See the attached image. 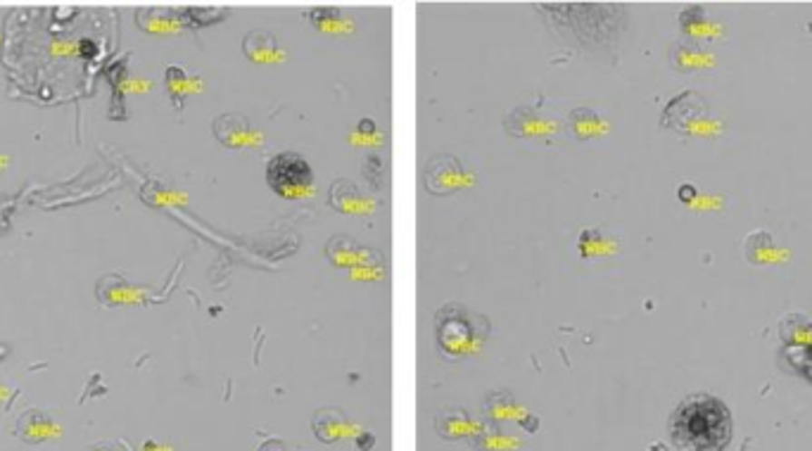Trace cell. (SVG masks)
<instances>
[{"mask_svg": "<svg viewBox=\"0 0 812 451\" xmlns=\"http://www.w3.org/2000/svg\"><path fill=\"white\" fill-rule=\"evenodd\" d=\"M675 69L680 72H699V69L710 67V53L701 48V44H691V41H682L672 48V55H670Z\"/></svg>", "mask_w": 812, "mask_h": 451, "instance_id": "d6986e66", "label": "cell"}, {"mask_svg": "<svg viewBox=\"0 0 812 451\" xmlns=\"http://www.w3.org/2000/svg\"><path fill=\"white\" fill-rule=\"evenodd\" d=\"M164 83H167V91L171 93L176 105H183V98L195 93L202 86L198 76H191L186 69L181 67H169L167 74H164Z\"/></svg>", "mask_w": 812, "mask_h": 451, "instance_id": "603a6c76", "label": "cell"}, {"mask_svg": "<svg viewBox=\"0 0 812 451\" xmlns=\"http://www.w3.org/2000/svg\"><path fill=\"white\" fill-rule=\"evenodd\" d=\"M775 252V238L768 230H756L746 238V257L753 264H768Z\"/></svg>", "mask_w": 812, "mask_h": 451, "instance_id": "cb8c5ba5", "label": "cell"}, {"mask_svg": "<svg viewBox=\"0 0 812 451\" xmlns=\"http://www.w3.org/2000/svg\"><path fill=\"white\" fill-rule=\"evenodd\" d=\"M483 416L492 426H518L525 433H534L540 427V418L525 411L509 389H494L484 397Z\"/></svg>", "mask_w": 812, "mask_h": 451, "instance_id": "5b68a950", "label": "cell"}, {"mask_svg": "<svg viewBox=\"0 0 812 451\" xmlns=\"http://www.w3.org/2000/svg\"><path fill=\"white\" fill-rule=\"evenodd\" d=\"M680 26L682 32L687 34V38L691 44H699L701 38H710V19L706 17V7L703 5H689L682 15H680Z\"/></svg>", "mask_w": 812, "mask_h": 451, "instance_id": "7402d4cb", "label": "cell"}, {"mask_svg": "<svg viewBox=\"0 0 812 451\" xmlns=\"http://www.w3.org/2000/svg\"><path fill=\"white\" fill-rule=\"evenodd\" d=\"M211 131H214V138L221 142L223 148L229 150H252L257 145H261L264 136L261 131L257 129L248 117L242 114H219L214 122H211Z\"/></svg>", "mask_w": 812, "mask_h": 451, "instance_id": "9c48e42d", "label": "cell"}, {"mask_svg": "<svg viewBox=\"0 0 812 451\" xmlns=\"http://www.w3.org/2000/svg\"><path fill=\"white\" fill-rule=\"evenodd\" d=\"M5 395H7V387L3 383H0V399H3V397H5Z\"/></svg>", "mask_w": 812, "mask_h": 451, "instance_id": "f546056e", "label": "cell"}, {"mask_svg": "<svg viewBox=\"0 0 812 451\" xmlns=\"http://www.w3.org/2000/svg\"><path fill=\"white\" fill-rule=\"evenodd\" d=\"M677 198L682 200V202H691V200L696 198V188L691 186V183H684V186H680V191H677Z\"/></svg>", "mask_w": 812, "mask_h": 451, "instance_id": "f1b7e54d", "label": "cell"}, {"mask_svg": "<svg viewBox=\"0 0 812 451\" xmlns=\"http://www.w3.org/2000/svg\"><path fill=\"white\" fill-rule=\"evenodd\" d=\"M98 299L103 304H138L143 299V290L131 285L129 280L119 279V276H107L98 283Z\"/></svg>", "mask_w": 812, "mask_h": 451, "instance_id": "ac0fdd59", "label": "cell"}, {"mask_svg": "<svg viewBox=\"0 0 812 451\" xmlns=\"http://www.w3.org/2000/svg\"><path fill=\"white\" fill-rule=\"evenodd\" d=\"M5 162H7V160H5V157L0 155V167H3V164H5Z\"/></svg>", "mask_w": 812, "mask_h": 451, "instance_id": "4dcf8cb0", "label": "cell"}, {"mask_svg": "<svg viewBox=\"0 0 812 451\" xmlns=\"http://www.w3.org/2000/svg\"><path fill=\"white\" fill-rule=\"evenodd\" d=\"M568 131L577 141H592V138L606 136L608 122L603 119L602 112L592 110V107H575L568 114Z\"/></svg>", "mask_w": 812, "mask_h": 451, "instance_id": "2e32d148", "label": "cell"}, {"mask_svg": "<svg viewBox=\"0 0 812 451\" xmlns=\"http://www.w3.org/2000/svg\"><path fill=\"white\" fill-rule=\"evenodd\" d=\"M242 55L252 64H276L286 60V50L276 34L267 32V29H255L242 38Z\"/></svg>", "mask_w": 812, "mask_h": 451, "instance_id": "4fadbf2b", "label": "cell"}, {"mask_svg": "<svg viewBox=\"0 0 812 451\" xmlns=\"http://www.w3.org/2000/svg\"><path fill=\"white\" fill-rule=\"evenodd\" d=\"M546 98H540L530 105H518L504 117V131L511 138H525V141H549L561 133V122L552 112L544 110Z\"/></svg>", "mask_w": 812, "mask_h": 451, "instance_id": "277c9868", "label": "cell"}, {"mask_svg": "<svg viewBox=\"0 0 812 451\" xmlns=\"http://www.w3.org/2000/svg\"><path fill=\"white\" fill-rule=\"evenodd\" d=\"M309 25L328 36H347L354 32V22L342 13L340 7H314L309 10Z\"/></svg>", "mask_w": 812, "mask_h": 451, "instance_id": "e0dca14e", "label": "cell"}, {"mask_svg": "<svg viewBox=\"0 0 812 451\" xmlns=\"http://www.w3.org/2000/svg\"><path fill=\"white\" fill-rule=\"evenodd\" d=\"M354 442H357V446H359L361 451H367L376 445V437H373V433H359L354 437Z\"/></svg>", "mask_w": 812, "mask_h": 451, "instance_id": "4316f807", "label": "cell"}, {"mask_svg": "<svg viewBox=\"0 0 812 451\" xmlns=\"http://www.w3.org/2000/svg\"><path fill=\"white\" fill-rule=\"evenodd\" d=\"M732 433V414L713 395L687 397L670 416V437L680 451H725Z\"/></svg>", "mask_w": 812, "mask_h": 451, "instance_id": "6da1fadb", "label": "cell"}, {"mask_svg": "<svg viewBox=\"0 0 812 451\" xmlns=\"http://www.w3.org/2000/svg\"><path fill=\"white\" fill-rule=\"evenodd\" d=\"M311 430L323 445H335L342 439L357 437V426L345 416L342 408H318L311 418Z\"/></svg>", "mask_w": 812, "mask_h": 451, "instance_id": "7c38bea8", "label": "cell"}, {"mask_svg": "<svg viewBox=\"0 0 812 451\" xmlns=\"http://www.w3.org/2000/svg\"><path fill=\"white\" fill-rule=\"evenodd\" d=\"M483 420L473 418L465 408H446L435 418V430L442 439H473L480 433Z\"/></svg>", "mask_w": 812, "mask_h": 451, "instance_id": "9a60e30c", "label": "cell"}, {"mask_svg": "<svg viewBox=\"0 0 812 451\" xmlns=\"http://www.w3.org/2000/svg\"><path fill=\"white\" fill-rule=\"evenodd\" d=\"M326 257L338 269H367L385 264V254L380 250L361 245L349 235H333L326 242Z\"/></svg>", "mask_w": 812, "mask_h": 451, "instance_id": "ba28073f", "label": "cell"}, {"mask_svg": "<svg viewBox=\"0 0 812 451\" xmlns=\"http://www.w3.org/2000/svg\"><path fill=\"white\" fill-rule=\"evenodd\" d=\"M708 117V103L696 91H682L670 100L660 117V126L677 133H691Z\"/></svg>", "mask_w": 812, "mask_h": 451, "instance_id": "52a82bcc", "label": "cell"}, {"mask_svg": "<svg viewBox=\"0 0 812 451\" xmlns=\"http://www.w3.org/2000/svg\"><path fill=\"white\" fill-rule=\"evenodd\" d=\"M471 445L478 451H509L521 446V439H515L514 435L504 433L499 426H492L487 420H483V427L480 433L471 439Z\"/></svg>", "mask_w": 812, "mask_h": 451, "instance_id": "44dd1931", "label": "cell"}, {"mask_svg": "<svg viewBox=\"0 0 812 451\" xmlns=\"http://www.w3.org/2000/svg\"><path fill=\"white\" fill-rule=\"evenodd\" d=\"M138 26L148 34L160 36H174V34L191 29L186 10H169V7H145L138 13Z\"/></svg>", "mask_w": 812, "mask_h": 451, "instance_id": "5bb4252c", "label": "cell"}, {"mask_svg": "<svg viewBox=\"0 0 812 451\" xmlns=\"http://www.w3.org/2000/svg\"><path fill=\"white\" fill-rule=\"evenodd\" d=\"M259 451H292L286 442H280V439H269L264 445L259 446Z\"/></svg>", "mask_w": 812, "mask_h": 451, "instance_id": "83f0119b", "label": "cell"}, {"mask_svg": "<svg viewBox=\"0 0 812 451\" xmlns=\"http://www.w3.org/2000/svg\"><path fill=\"white\" fill-rule=\"evenodd\" d=\"M364 173H367V179L371 181L373 186H380L383 183V157L380 155H371L364 164Z\"/></svg>", "mask_w": 812, "mask_h": 451, "instance_id": "d4e9b609", "label": "cell"}, {"mask_svg": "<svg viewBox=\"0 0 812 451\" xmlns=\"http://www.w3.org/2000/svg\"><path fill=\"white\" fill-rule=\"evenodd\" d=\"M471 181L473 176L468 169L454 155H435L426 164V173H423V186L430 195H454Z\"/></svg>", "mask_w": 812, "mask_h": 451, "instance_id": "8992f818", "label": "cell"}, {"mask_svg": "<svg viewBox=\"0 0 812 451\" xmlns=\"http://www.w3.org/2000/svg\"><path fill=\"white\" fill-rule=\"evenodd\" d=\"M328 204L340 214H352V217H367L373 214L378 202L367 188L354 183L349 179H338L328 191Z\"/></svg>", "mask_w": 812, "mask_h": 451, "instance_id": "30bf717a", "label": "cell"}, {"mask_svg": "<svg viewBox=\"0 0 812 451\" xmlns=\"http://www.w3.org/2000/svg\"><path fill=\"white\" fill-rule=\"evenodd\" d=\"M577 248H580L582 260H594V257H608V254L618 252V240H613L602 229H584L580 233Z\"/></svg>", "mask_w": 812, "mask_h": 451, "instance_id": "ffe728a7", "label": "cell"}, {"mask_svg": "<svg viewBox=\"0 0 812 451\" xmlns=\"http://www.w3.org/2000/svg\"><path fill=\"white\" fill-rule=\"evenodd\" d=\"M435 342L446 361H464L483 349L490 338V319L459 302H446L435 311Z\"/></svg>", "mask_w": 812, "mask_h": 451, "instance_id": "7a4b0ae2", "label": "cell"}, {"mask_svg": "<svg viewBox=\"0 0 812 451\" xmlns=\"http://www.w3.org/2000/svg\"><path fill=\"white\" fill-rule=\"evenodd\" d=\"M15 435L26 445H44V442L60 437V423L45 408H26L17 418Z\"/></svg>", "mask_w": 812, "mask_h": 451, "instance_id": "8fae6325", "label": "cell"}, {"mask_svg": "<svg viewBox=\"0 0 812 451\" xmlns=\"http://www.w3.org/2000/svg\"><path fill=\"white\" fill-rule=\"evenodd\" d=\"M88 451H129V446L122 439H105V442H98Z\"/></svg>", "mask_w": 812, "mask_h": 451, "instance_id": "484cf974", "label": "cell"}, {"mask_svg": "<svg viewBox=\"0 0 812 451\" xmlns=\"http://www.w3.org/2000/svg\"><path fill=\"white\" fill-rule=\"evenodd\" d=\"M267 183L286 200L307 198L314 191V169L299 152H279L267 162Z\"/></svg>", "mask_w": 812, "mask_h": 451, "instance_id": "3957f363", "label": "cell"}]
</instances>
